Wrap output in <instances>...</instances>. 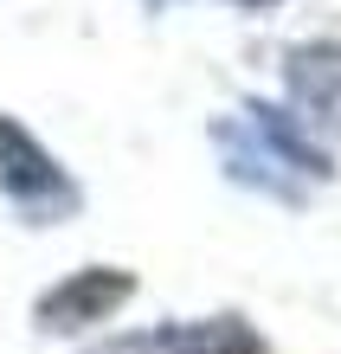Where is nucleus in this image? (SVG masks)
I'll return each instance as SVG.
<instances>
[{"mask_svg":"<svg viewBox=\"0 0 341 354\" xmlns=\"http://www.w3.org/2000/svg\"><path fill=\"white\" fill-rule=\"evenodd\" d=\"M0 194L13 200V213L26 225H58V219L77 213V180L13 116H0Z\"/></svg>","mask_w":341,"mask_h":354,"instance_id":"obj_1","label":"nucleus"},{"mask_svg":"<svg viewBox=\"0 0 341 354\" xmlns=\"http://www.w3.org/2000/svg\"><path fill=\"white\" fill-rule=\"evenodd\" d=\"M103 354H161V335H155V342H122V348H103Z\"/></svg>","mask_w":341,"mask_h":354,"instance_id":"obj_7","label":"nucleus"},{"mask_svg":"<svg viewBox=\"0 0 341 354\" xmlns=\"http://www.w3.org/2000/svg\"><path fill=\"white\" fill-rule=\"evenodd\" d=\"M245 116H251V129H258V142L284 161V168H296V174H309V180H329V155L315 149V142L296 129V122L284 116V110H270V103H245Z\"/></svg>","mask_w":341,"mask_h":354,"instance_id":"obj_4","label":"nucleus"},{"mask_svg":"<svg viewBox=\"0 0 341 354\" xmlns=\"http://www.w3.org/2000/svg\"><path fill=\"white\" fill-rule=\"evenodd\" d=\"M290 103L315 129H341V46H296L290 52Z\"/></svg>","mask_w":341,"mask_h":354,"instance_id":"obj_3","label":"nucleus"},{"mask_svg":"<svg viewBox=\"0 0 341 354\" xmlns=\"http://www.w3.org/2000/svg\"><path fill=\"white\" fill-rule=\"evenodd\" d=\"M161 354H270L251 322L239 316H212V322H187V328H161Z\"/></svg>","mask_w":341,"mask_h":354,"instance_id":"obj_5","label":"nucleus"},{"mask_svg":"<svg viewBox=\"0 0 341 354\" xmlns=\"http://www.w3.org/2000/svg\"><path fill=\"white\" fill-rule=\"evenodd\" d=\"M212 142L225 149V161H232V180H245V187H264V194H277V200H296V187L284 180V161H277L264 142H245L239 136V122H212Z\"/></svg>","mask_w":341,"mask_h":354,"instance_id":"obj_6","label":"nucleus"},{"mask_svg":"<svg viewBox=\"0 0 341 354\" xmlns=\"http://www.w3.org/2000/svg\"><path fill=\"white\" fill-rule=\"evenodd\" d=\"M148 7H167V0H148Z\"/></svg>","mask_w":341,"mask_h":354,"instance_id":"obj_9","label":"nucleus"},{"mask_svg":"<svg viewBox=\"0 0 341 354\" xmlns=\"http://www.w3.org/2000/svg\"><path fill=\"white\" fill-rule=\"evenodd\" d=\"M239 7H270V0H239Z\"/></svg>","mask_w":341,"mask_h":354,"instance_id":"obj_8","label":"nucleus"},{"mask_svg":"<svg viewBox=\"0 0 341 354\" xmlns=\"http://www.w3.org/2000/svg\"><path fill=\"white\" fill-rule=\"evenodd\" d=\"M129 297H136V277H129V270H116V264H84V270H71L65 283H52L46 297H39L33 322L46 328V335H77V328L110 322Z\"/></svg>","mask_w":341,"mask_h":354,"instance_id":"obj_2","label":"nucleus"}]
</instances>
